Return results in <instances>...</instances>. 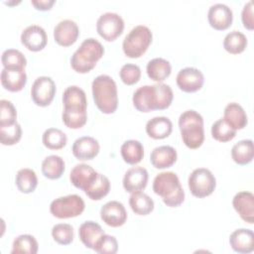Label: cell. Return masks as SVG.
<instances>
[{
  "instance_id": "cell-1",
  "label": "cell",
  "mask_w": 254,
  "mask_h": 254,
  "mask_svg": "<svg viewBox=\"0 0 254 254\" xmlns=\"http://www.w3.org/2000/svg\"><path fill=\"white\" fill-rule=\"evenodd\" d=\"M174 98L170 85L158 82L153 85H144L135 90L132 101L134 107L144 113L154 110L167 109Z\"/></svg>"
},
{
  "instance_id": "cell-2",
  "label": "cell",
  "mask_w": 254,
  "mask_h": 254,
  "mask_svg": "<svg viewBox=\"0 0 254 254\" xmlns=\"http://www.w3.org/2000/svg\"><path fill=\"white\" fill-rule=\"evenodd\" d=\"M92 96L97 108L104 114H112L118 106L117 85L107 74L96 76L91 84Z\"/></svg>"
},
{
  "instance_id": "cell-3",
  "label": "cell",
  "mask_w": 254,
  "mask_h": 254,
  "mask_svg": "<svg viewBox=\"0 0 254 254\" xmlns=\"http://www.w3.org/2000/svg\"><path fill=\"white\" fill-rule=\"evenodd\" d=\"M153 190L170 207H177L185 200V191L181 186L179 177L174 172H162L158 174L153 182Z\"/></svg>"
},
{
  "instance_id": "cell-4",
  "label": "cell",
  "mask_w": 254,
  "mask_h": 254,
  "mask_svg": "<svg viewBox=\"0 0 254 254\" xmlns=\"http://www.w3.org/2000/svg\"><path fill=\"white\" fill-rule=\"evenodd\" d=\"M104 48L96 39H85L70 59V65L78 73H87L94 68L96 63L102 58Z\"/></svg>"
},
{
  "instance_id": "cell-5",
  "label": "cell",
  "mask_w": 254,
  "mask_h": 254,
  "mask_svg": "<svg viewBox=\"0 0 254 254\" xmlns=\"http://www.w3.org/2000/svg\"><path fill=\"white\" fill-rule=\"evenodd\" d=\"M179 128L184 144L190 149L199 148L204 140L203 118L194 110H187L179 117Z\"/></svg>"
},
{
  "instance_id": "cell-6",
  "label": "cell",
  "mask_w": 254,
  "mask_h": 254,
  "mask_svg": "<svg viewBox=\"0 0 254 254\" xmlns=\"http://www.w3.org/2000/svg\"><path fill=\"white\" fill-rule=\"evenodd\" d=\"M152 39L151 30L144 25H138L124 38L122 43L123 53L128 58L138 59L146 53L152 43Z\"/></svg>"
},
{
  "instance_id": "cell-7",
  "label": "cell",
  "mask_w": 254,
  "mask_h": 254,
  "mask_svg": "<svg viewBox=\"0 0 254 254\" xmlns=\"http://www.w3.org/2000/svg\"><path fill=\"white\" fill-rule=\"evenodd\" d=\"M85 208L84 200L78 194H68L54 199L50 204L51 213L60 219L80 215Z\"/></svg>"
},
{
  "instance_id": "cell-8",
  "label": "cell",
  "mask_w": 254,
  "mask_h": 254,
  "mask_svg": "<svg viewBox=\"0 0 254 254\" xmlns=\"http://www.w3.org/2000/svg\"><path fill=\"white\" fill-rule=\"evenodd\" d=\"M188 184L193 196L203 198L213 192L216 187V180L208 169L197 168L189 176Z\"/></svg>"
},
{
  "instance_id": "cell-9",
  "label": "cell",
  "mask_w": 254,
  "mask_h": 254,
  "mask_svg": "<svg viewBox=\"0 0 254 254\" xmlns=\"http://www.w3.org/2000/svg\"><path fill=\"white\" fill-rule=\"evenodd\" d=\"M123 30L124 21L117 13L106 12L97 19L96 31L107 42L115 41L123 33Z\"/></svg>"
},
{
  "instance_id": "cell-10",
  "label": "cell",
  "mask_w": 254,
  "mask_h": 254,
  "mask_svg": "<svg viewBox=\"0 0 254 254\" xmlns=\"http://www.w3.org/2000/svg\"><path fill=\"white\" fill-rule=\"evenodd\" d=\"M56 94V83L49 76H39L31 88V97L34 103L41 107L50 105Z\"/></svg>"
},
{
  "instance_id": "cell-11",
  "label": "cell",
  "mask_w": 254,
  "mask_h": 254,
  "mask_svg": "<svg viewBox=\"0 0 254 254\" xmlns=\"http://www.w3.org/2000/svg\"><path fill=\"white\" fill-rule=\"evenodd\" d=\"M204 82L202 72L195 67L182 68L177 75V85L185 92L191 93L199 90Z\"/></svg>"
},
{
  "instance_id": "cell-12",
  "label": "cell",
  "mask_w": 254,
  "mask_h": 254,
  "mask_svg": "<svg viewBox=\"0 0 254 254\" xmlns=\"http://www.w3.org/2000/svg\"><path fill=\"white\" fill-rule=\"evenodd\" d=\"M207 20L213 29L223 31L231 26L233 13L227 5L216 3L209 7L207 12Z\"/></svg>"
},
{
  "instance_id": "cell-13",
  "label": "cell",
  "mask_w": 254,
  "mask_h": 254,
  "mask_svg": "<svg viewBox=\"0 0 254 254\" xmlns=\"http://www.w3.org/2000/svg\"><path fill=\"white\" fill-rule=\"evenodd\" d=\"M100 217L108 226L119 227L126 222L127 211L121 202L117 200H111L103 204L101 207Z\"/></svg>"
},
{
  "instance_id": "cell-14",
  "label": "cell",
  "mask_w": 254,
  "mask_h": 254,
  "mask_svg": "<svg viewBox=\"0 0 254 254\" xmlns=\"http://www.w3.org/2000/svg\"><path fill=\"white\" fill-rule=\"evenodd\" d=\"M48 42L46 31L39 25H31L23 30L21 43L31 52L42 51Z\"/></svg>"
},
{
  "instance_id": "cell-15",
  "label": "cell",
  "mask_w": 254,
  "mask_h": 254,
  "mask_svg": "<svg viewBox=\"0 0 254 254\" xmlns=\"http://www.w3.org/2000/svg\"><path fill=\"white\" fill-rule=\"evenodd\" d=\"M79 29L77 24L69 19L59 22L54 29V38L57 44L62 47H69L78 38Z\"/></svg>"
},
{
  "instance_id": "cell-16",
  "label": "cell",
  "mask_w": 254,
  "mask_h": 254,
  "mask_svg": "<svg viewBox=\"0 0 254 254\" xmlns=\"http://www.w3.org/2000/svg\"><path fill=\"white\" fill-rule=\"evenodd\" d=\"M99 143L90 136H82L77 138L71 147L73 156L80 161L92 160L99 153Z\"/></svg>"
},
{
  "instance_id": "cell-17",
  "label": "cell",
  "mask_w": 254,
  "mask_h": 254,
  "mask_svg": "<svg viewBox=\"0 0 254 254\" xmlns=\"http://www.w3.org/2000/svg\"><path fill=\"white\" fill-rule=\"evenodd\" d=\"M232 205L242 220L249 224L254 222V195L250 191H239L233 199Z\"/></svg>"
},
{
  "instance_id": "cell-18",
  "label": "cell",
  "mask_w": 254,
  "mask_h": 254,
  "mask_svg": "<svg viewBox=\"0 0 254 254\" xmlns=\"http://www.w3.org/2000/svg\"><path fill=\"white\" fill-rule=\"evenodd\" d=\"M98 173L89 165L77 164L75 165L69 174V180L71 184L83 191L95 181Z\"/></svg>"
},
{
  "instance_id": "cell-19",
  "label": "cell",
  "mask_w": 254,
  "mask_h": 254,
  "mask_svg": "<svg viewBox=\"0 0 254 254\" xmlns=\"http://www.w3.org/2000/svg\"><path fill=\"white\" fill-rule=\"evenodd\" d=\"M148 171L143 167H133L124 175L123 188L128 192H136L144 190L148 183Z\"/></svg>"
},
{
  "instance_id": "cell-20",
  "label": "cell",
  "mask_w": 254,
  "mask_h": 254,
  "mask_svg": "<svg viewBox=\"0 0 254 254\" xmlns=\"http://www.w3.org/2000/svg\"><path fill=\"white\" fill-rule=\"evenodd\" d=\"M229 243L231 248L237 253H251L254 250V233L251 229H236L230 234Z\"/></svg>"
},
{
  "instance_id": "cell-21",
  "label": "cell",
  "mask_w": 254,
  "mask_h": 254,
  "mask_svg": "<svg viewBox=\"0 0 254 254\" xmlns=\"http://www.w3.org/2000/svg\"><path fill=\"white\" fill-rule=\"evenodd\" d=\"M64 109L86 111L87 100L83 89L76 85L66 87L63 93Z\"/></svg>"
},
{
  "instance_id": "cell-22",
  "label": "cell",
  "mask_w": 254,
  "mask_h": 254,
  "mask_svg": "<svg viewBox=\"0 0 254 254\" xmlns=\"http://www.w3.org/2000/svg\"><path fill=\"white\" fill-rule=\"evenodd\" d=\"M178 154L172 146H159L156 147L150 155V161L156 169H167L172 167L177 162Z\"/></svg>"
},
{
  "instance_id": "cell-23",
  "label": "cell",
  "mask_w": 254,
  "mask_h": 254,
  "mask_svg": "<svg viewBox=\"0 0 254 254\" xmlns=\"http://www.w3.org/2000/svg\"><path fill=\"white\" fill-rule=\"evenodd\" d=\"M27 83V74L25 69H6L1 71V84L11 92L22 90Z\"/></svg>"
},
{
  "instance_id": "cell-24",
  "label": "cell",
  "mask_w": 254,
  "mask_h": 254,
  "mask_svg": "<svg viewBox=\"0 0 254 254\" xmlns=\"http://www.w3.org/2000/svg\"><path fill=\"white\" fill-rule=\"evenodd\" d=\"M173 130L172 121L165 116H156L146 123V132L149 137L160 140L170 136Z\"/></svg>"
},
{
  "instance_id": "cell-25",
  "label": "cell",
  "mask_w": 254,
  "mask_h": 254,
  "mask_svg": "<svg viewBox=\"0 0 254 254\" xmlns=\"http://www.w3.org/2000/svg\"><path fill=\"white\" fill-rule=\"evenodd\" d=\"M223 119L236 131L243 129L248 122L246 112L243 107L236 102H230L225 106Z\"/></svg>"
},
{
  "instance_id": "cell-26",
  "label": "cell",
  "mask_w": 254,
  "mask_h": 254,
  "mask_svg": "<svg viewBox=\"0 0 254 254\" xmlns=\"http://www.w3.org/2000/svg\"><path fill=\"white\" fill-rule=\"evenodd\" d=\"M103 234H104V231L102 227L98 223L91 220L83 222L78 229V235L81 242L86 248H89L92 250L97 240Z\"/></svg>"
},
{
  "instance_id": "cell-27",
  "label": "cell",
  "mask_w": 254,
  "mask_h": 254,
  "mask_svg": "<svg viewBox=\"0 0 254 254\" xmlns=\"http://www.w3.org/2000/svg\"><path fill=\"white\" fill-rule=\"evenodd\" d=\"M146 70L149 78L157 82H162L170 76L172 66L167 60L163 58H155L147 64Z\"/></svg>"
},
{
  "instance_id": "cell-28",
  "label": "cell",
  "mask_w": 254,
  "mask_h": 254,
  "mask_svg": "<svg viewBox=\"0 0 254 254\" xmlns=\"http://www.w3.org/2000/svg\"><path fill=\"white\" fill-rule=\"evenodd\" d=\"M254 156L253 141L250 139L237 142L231 149L232 160L240 166L247 165L252 162Z\"/></svg>"
},
{
  "instance_id": "cell-29",
  "label": "cell",
  "mask_w": 254,
  "mask_h": 254,
  "mask_svg": "<svg viewBox=\"0 0 254 254\" xmlns=\"http://www.w3.org/2000/svg\"><path fill=\"white\" fill-rule=\"evenodd\" d=\"M120 153L125 163L136 165L140 163L144 157V147L138 140H127L122 144Z\"/></svg>"
},
{
  "instance_id": "cell-30",
  "label": "cell",
  "mask_w": 254,
  "mask_h": 254,
  "mask_svg": "<svg viewBox=\"0 0 254 254\" xmlns=\"http://www.w3.org/2000/svg\"><path fill=\"white\" fill-rule=\"evenodd\" d=\"M65 169L64 161L57 155H51L42 162V173L50 180L60 179Z\"/></svg>"
},
{
  "instance_id": "cell-31",
  "label": "cell",
  "mask_w": 254,
  "mask_h": 254,
  "mask_svg": "<svg viewBox=\"0 0 254 254\" xmlns=\"http://www.w3.org/2000/svg\"><path fill=\"white\" fill-rule=\"evenodd\" d=\"M129 204L133 212L138 215H147L154 209V200L145 192H132L129 197Z\"/></svg>"
},
{
  "instance_id": "cell-32",
  "label": "cell",
  "mask_w": 254,
  "mask_h": 254,
  "mask_svg": "<svg viewBox=\"0 0 254 254\" xmlns=\"http://www.w3.org/2000/svg\"><path fill=\"white\" fill-rule=\"evenodd\" d=\"M15 183L21 192L31 193L38 186V178L34 170L24 168L18 171L15 178Z\"/></svg>"
},
{
  "instance_id": "cell-33",
  "label": "cell",
  "mask_w": 254,
  "mask_h": 254,
  "mask_svg": "<svg viewBox=\"0 0 254 254\" xmlns=\"http://www.w3.org/2000/svg\"><path fill=\"white\" fill-rule=\"evenodd\" d=\"M39 244L36 238L30 234H22L16 237L12 244V254H36Z\"/></svg>"
},
{
  "instance_id": "cell-34",
  "label": "cell",
  "mask_w": 254,
  "mask_h": 254,
  "mask_svg": "<svg viewBox=\"0 0 254 254\" xmlns=\"http://www.w3.org/2000/svg\"><path fill=\"white\" fill-rule=\"evenodd\" d=\"M247 47V38L246 36L239 31H232L228 33L223 40L224 50L232 55H238Z\"/></svg>"
},
{
  "instance_id": "cell-35",
  "label": "cell",
  "mask_w": 254,
  "mask_h": 254,
  "mask_svg": "<svg viewBox=\"0 0 254 254\" xmlns=\"http://www.w3.org/2000/svg\"><path fill=\"white\" fill-rule=\"evenodd\" d=\"M109 190H110L109 179L106 176L98 173L95 181L84 190V192L90 199L100 200L101 198H103L108 194Z\"/></svg>"
},
{
  "instance_id": "cell-36",
  "label": "cell",
  "mask_w": 254,
  "mask_h": 254,
  "mask_svg": "<svg viewBox=\"0 0 254 254\" xmlns=\"http://www.w3.org/2000/svg\"><path fill=\"white\" fill-rule=\"evenodd\" d=\"M45 147L51 150H60L66 145L67 137L64 132L58 128L47 129L42 137Z\"/></svg>"
},
{
  "instance_id": "cell-37",
  "label": "cell",
  "mask_w": 254,
  "mask_h": 254,
  "mask_svg": "<svg viewBox=\"0 0 254 254\" xmlns=\"http://www.w3.org/2000/svg\"><path fill=\"white\" fill-rule=\"evenodd\" d=\"M1 62L6 69H25L27 60L25 56L18 50H5L1 56Z\"/></svg>"
},
{
  "instance_id": "cell-38",
  "label": "cell",
  "mask_w": 254,
  "mask_h": 254,
  "mask_svg": "<svg viewBox=\"0 0 254 254\" xmlns=\"http://www.w3.org/2000/svg\"><path fill=\"white\" fill-rule=\"evenodd\" d=\"M236 130L233 129L227 122L220 118L216 120L211 126V136L219 142H228L236 136Z\"/></svg>"
},
{
  "instance_id": "cell-39",
  "label": "cell",
  "mask_w": 254,
  "mask_h": 254,
  "mask_svg": "<svg viewBox=\"0 0 254 254\" xmlns=\"http://www.w3.org/2000/svg\"><path fill=\"white\" fill-rule=\"evenodd\" d=\"M62 119L66 127L70 129H79L85 125L87 121V113L86 111L64 109Z\"/></svg>"
},
{
  "instance_id": "cell-40",
  "label": "cell",
  "mask_w": 254,
  "mask_h": 254,
  "mask_svg": "<svg viewBox=\"0 0 254 254\" xmlns=\"http://www.w3.org/2000/svg\"><path fill=\"white\" fill-rule=\"evenodd\" d=\"M22 137V128L19 123L0 127L1 144L5 146H12L17 144Z\"/></svg>"
},
{
  "instance_id": "cell-41",
  "label": "cell",
  "mask_w": 254,
  "mask_h": 254,
  "mask_svg": "<svg viewBox=\"0 0 254 254\" xmlns=\"http://www.w3.org/2000/svg\"><path fill=\"white\" fill-rule=\"evenodd\" d=\"M54 240L61 245H68L73 240V228L68 223H58L52 228Z\"/></svg>"
},
{
  "instance_id": "cell-42",
  "label": "cell",
  "mask_w": 254,
  "mask_h": 254,
  "mask_svg": "<svg viewBox=\"0 0 254 254\" xmlns=\"http://www.w3.org/2000/svg\"><path fill=\"white\" fill-rule=\"evenodd\" d=\"M17 111L13 103L6 99L0 100V127L16 123Z\"/></svg>"
},
{
  "instance_id": "cell-43",
  "label": "cell",
  "mask_w": 254,
  "mask_h": 254,
  "mask_svg": "<svg viewBox=\"0 0 254 254\" xmlns=\"http://www.w3.org/2000/svg\"><path fill=\"white\" fill-rule=\"evenodd\" d=\"M93 250L99 254H115L118 250V242L114 236L104 233L95 243Z\"/></svg>"
},
{
  "instance_id": "cell-44",
  "label": "cell",
  "mask_w": 254,
  "mask_h": 254,
  "mask_svg": "<svg viewBox=\"0 0 254 254\" xmlns=\"http://www.w3.org/2000/svg\"><path fill=\"white\" fill-rule=\"evenodd\" d=\"M119 75L121 80L127 85H133L137 83L141 77V69L137 64H126L122 65Z\"/></svg>"
},
{
  "instance_id": "cell-45",
  "label": "cell",
  "mask_w": 254,
  "mask_h": 254,
  "mask_svg": "<svg viewBox=\"0 0 254 254\" xmlns=\"http://www.w3.org/2000/svg\"><path fill=\"white\" fill-rule=\"evenodd\" d=\"M241 20L244 28L248 30L254 29V19H253V3L252 1H248L241 12Z\"/></svg>"
},
{
  "instance_id": "cell-46",
  "label": "cell",
  "mask_w": 254,
  "mask_h": 254,
  "mask_svg": "<svg viewBox=\"0 0 254 254\" xmlns=\"http://www.w3.org/2000/svg\"><path fill=\"white\" fill-rule=\"evenodd\" d=\"M31 3L37 10L47 11L55 4V0H32Z\"/></svg>"
}]
</instances>
